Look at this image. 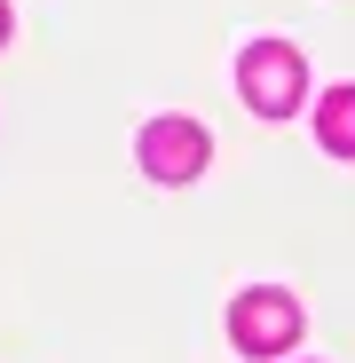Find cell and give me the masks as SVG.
I'll list each match as a JSON object with an SVG mask.
<instances>
[{
	"instance_id": "3",
	"label": "cell",
	"mask_w": 355,
	"mask_h": 363,
	"mask_svg": "<svg viewBox=\"0 0 355 363\" xmlns=\"http://www.w3.org/2000/svg\"><path fill=\"white\" fill-rule=\"evenodd\" d=\"M213 158V135L198 118H150L142 127V174L150 182H198Z\"/></svg>"
},
{
	"instance_id": "1",
	"label": "cell",
	"mask_w": 355,
	"mask_h": 363,
	"mask_svg": "<svg viewBox=\"0 0 355 363\" xmlns=\"http://www.w3.org/2000/svg\"><path fill=\"white\" fill-rule=\"evenodd\" d=\"M229 340L237 355H284L292 340H300V300L276 292V284H253L229 300Z\"/></svg>"
},
{
	"instance_id": "5",
	"label": "cell",
	"mask_w": 355,
	"mask_h": 363,
	"mask_svg": "<svg viewBox=\"0 0 355 363\" xmlns=\"http://www.w3.org/2000/svg\"><path fill=\"white\" fill-rule=\"evenodd\" d=\"M0 48H9V9H0Z\"/></svg>"
},
{
	"instance_id": "4",
	"label": "cell",
	"mask_w": 355,
	"mask_h": 363,
	"mask_svg": "<svg viewBox=\"0 0 355 363\" xmlns=\"http://www.w3.org/2000/svg\"><path fill=\"white\" fill-rule=\"evenodd\" d=\"M316 143L332 158H355V87H332L324 111H316Z\"/></svg>"
},
{
	"instance_id": "2",
	"label": "cell",
	"mask_w": 355,
	"mask_h": 363,
	"mask_svg": "<svg viewBox=\"0 0 355 363\" xmlns=\"http://www.w3.org/2000/svg\"><path fill=\"white\" fill-rule=\"evenodd\" d=\"M300 87H308V72H300V55H292L284 40H253L245 55H237V95H245L261 118L300 111Z\"/></svg>"
}]
</instances>
